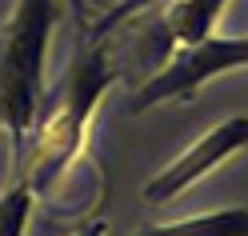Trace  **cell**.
Masks as SVG:
<instances>
[{
    "mask_svg": "<svg viewBox=\"0 0 248 236\" xmlns=\"http://www.w3.org/2000/svg\"><path fill=\"white\" fill-rule=\"evenodd\" d=\"M116 80V60L108 52V44L100 36H92L80 44V52L72 56V64L64 68L60 84L52 88L48 108L36 124V140H32V156L20 176L32 184V192H48V188L64 176V168L80 156L84 136H88V120L96 112V104Z\"/></svg>",
    "mask_w": 248,
    "mask_h": 236,
    "instance_id": "1",
    "label": "cell"
},
{
    "mask_svg": "<svg viewBox=\"0 0 248 236\" xmlns=\"http://www.w3.org/2000/svg\"><path fill=\"white\" fill-rule=\"evenodd\" d=\"M60 16V0H16L8 24L0 28V128L12 144L36 124V100L48 60V36Z\"/></svg>",
    "mask_w": 248,
    "mask_h": 236,
    "instance_id": "2",
    "label": "cell"
},
{
    "mask_svg": "<svg viewBox=\"0 0 248 236\" xmlns=\"http://www.w3.org/2000/svg\"><path fill=\"white\" fill-rule=\"evenodd\" d=\"M244 64H248V36L224 40V36L212 32L208 40L188 44V48H180L172 60H164V64L136 88L132 112H148V108L172 104V100H192L204 80H212V76H220L228 68H244Z\"/></svg>",
    "mask_w": 248,
    "mask_h": 236,
    "instance_id": "3",
    "label": "cell"
},
{
    "mask_svg": "<svg viewBox=\"0 0 248 236\" xmlns=\"http://www.w3.org/2000/svg\"><path fill=\"white\" fill-rule=\"evenodd\" d=\"M248 144V116H228L220 120L216 128H208L204 136L196 140V144H188L172 164H168L160 176H152L144 184V200L148 204H164V200H172L180 196L184 188H192L200 176H208V172L228 160L232 152H240Z\"/></svg>",
    "mask_w": 248,
    "mask_h": 236,
    "instance_id": "4",
    "label": "cell"
},
{
    "mask_svg": "<svg viewBox=\"0 0 248 236\" xmlns=\"http://www.w3.org/2000/svg\"><path fill=\"white\" fill-rule=\"evenodd\" d=\"M224 4L228 0H172L168 16H160L148 28V44L164 56L168 48H188V44L208 40Z\"/></svg>",
    "mask_w": 248,
    "mask_h": 236,
    "instance_id": "5",
    "label": "cell"
},
{
    "mask_svg": "<svg viewBox=\"0 0 248 236\" xmlns=\"http://www.w3.org/2000/svg\"><path fill=\"white\" fill-rule=\"evenodd\" d=\"M132 236H248V208H216L176 224H152Z\"/></svg>",
    "mask_w": 248,
    "mask_h": 236,
    "instance_id": "6",
    "label": "cell"
},
{
    "mask_svg": "<svg viewBox=\"0 0 248 236\" xmlns=\"http://www.w3.org/2000/svg\"><path fill=\"white\" fill-rule=\"evenodd\" d=\"M32 184L24 176L0 196V236H24V224H28V208H32Z\"/></svg>",
    "mask_w": 248,
    "mask_h": 236,
    "instance_id": "7",
    "label": "cell"
},
{
    "mask_svg": "<svg viewBox=\"0 0 248 236\" xmlns=\"http://www.w3.org/2000/svg\"><path fill=\"white\" fill-rule=\"evenodd\" d=\"M156 4H164V0H116V4H108V8L100 12V20H92V36H100V40H104L116 24L132 20V16H140V12L156 8Z\"/></svg>",
    "mask_w": 248,
    "mask_h": 236,
    "instance_id": "8",
    "label": "cell"
},
{
    "mask_svg": "<svg viewBox=\"0 0 248 236\" xmlns=\"http://www.w3.org/2000/svg\"><path fill=\"white\" fill-rule=\"evenodd\" d=\"M72 236H108V220H88V224H80Z\"/></svg>",
    "mask_w": 248,
    "mask_h": 236,
    "instance_id": "9",
    "label": "cell"
},
{
    "mask_svg": "<svg viewBox=\"0 0 248 236\" xmlns=\"http://www.w3.org/2000/svg\"><path fill=\"white\" fill-rule=\"evenodd\" d=\"M68 4H72V12H76V16H84V4H88V0H68Z\"/></svg>",
    "mask_w": 248,
    "mask_h": 236,
    "instance_id": "10",
    "label": "cell"
}]
</instances>
